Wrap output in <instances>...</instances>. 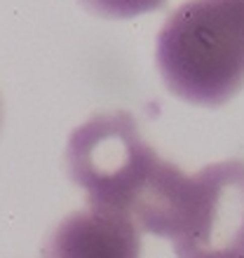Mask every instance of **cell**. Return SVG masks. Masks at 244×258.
I'll return each mask as SVG.
<instances>
[{"instance_id":"6da1fadb","label":"cell","mask_w":244,"mask_h":258,"mask_svg":"<svg viewBox=\"0 0 244 258\" xmlns=\"http://www.w3.org/2000/svg\"><path fill=\"white\" fill-rule=\"evenodd\" d=\"M66 167L87 207L127 216L157 237L176 235L190 174L157 155L127 110L99 113L75 129Z\"/></svg>"},{"instance_id":"7a4b0ae2","label":"cell","mask_w":244,"mask_h":258,"mask_svg":"<svg viewBox=\"0 0 244 258\" xmlns=\"http://www.w3.org/2000/svg\"><path fill=\"white\" fill-rule=\"evenodd\" d=\"M155 61L181 101L223 106L244 87V0H188L157 35Z\"/></svg>"},{"instance_id":"3957f363","label":"cell","mask_w":244,"mask_h":258,"mask_svg":"<svg viewBox=\"0 0 244 258\" xmlns=\"http://www.w3.org/2000/svg\"><path fill=\"white\" fill-rule=\"evenodd\" d=\"M178 258L244 256V162L225 160L188 178L171 239Z\"/></svg>"},{"instance_id":"277c9868","label":"cell","mask_w":244,"mask_h":258,"mask_svg":"<svg viewBox=\"0 0 244 258\" xmlns=\"http://www.w3.org/2000/svg\"><path fill=\"white\" fill-rule=\"evenodd\" d=\"M42 258H141V237L127 216L87 207L54 225Z\"/></svg>"},{"instance_id":"5b68a950","label":"cell","mask_w":244,"mask_h":258,"mask_svg":"<svg viewBox=\"0 0 244 258\" xmlns=\"http://www.w3.org/2000/svg\"><path fill=\"white\" fill-rule=\"evenodd\" d=\"M167 0H80V5L92 14L106 19H132L139 14L155 12Z\"/></svg>"},{"instance_id":"8992f818","label":"cell","mask_w":244,"mask_h":258,"mask_svg":"<svg viewBox=\"0 0 244 258\" xmlns=\"http://www.w3.org/2000/svg\"><path fill=\"white\" fill-rule=\"evenodd\" d=\"M200 258H244V256H200Z\"/></svg>"},{"instance_id":"52a82bcc","label":"cell","mask_w":244,"mask_h":258,"mask_svg":"<svg viewBox=\"0 0 244 258\" xmlns=\"http://www.w3.org/2000/svg\"><path fill=\"white\" fill-rule=\"evenodd\" d=\"M0 124H3V115H0Z\"/></svg>"}]
</instances>
